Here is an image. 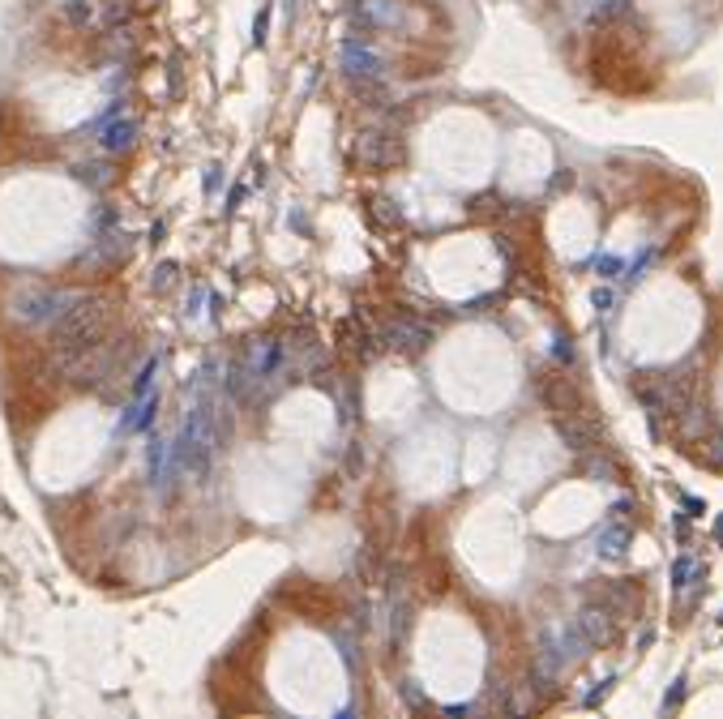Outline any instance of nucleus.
Listing matches in <instances>:
<instances>
[{"label": "nucleus", "mask_w": 723, "mask_h": 719, "mask_svg": "<svg viewBox=\"0 0 723 719\" xmlns=\"http://www.w3.org/2000/svg\"><path fill=\"white\" fill-rule=\"evenodd\" d=\"M343 69L351 73V77H377L381 73V56L368 47V43H343Z\"/></svg>", "instance_id": "nucleus-1"}, {"label": "nucleus", "mask_w": 723, "mask_h": 719, "mask_svg": "<svg viewBox=\"0 0 723 719\" xmlns=\"http://www.w3.org/2000/svg\"><path fill=\"white\" fill-rule=\"evenodd\" d=\"M133 142V125L125 120V125H107V137H103V146L107 150H120V146H129Z\"/></svg>", "instance_id": "nucleus-2"}, {"label": "nucleus", "mask_w": 723, "mask_h": 719, "mask_svg": "<svg viewBox=\"0 0 723 719\" xmlns=\"http://www.w3.org/2000/svg\"><path fill=\"white\" fill-rule=\"evenodd\" d=\"M265 39H270V5H265V9H261V13H257V22H253V43H257V47H261V43H265Z\"/></svg>", "instance_id": "nucleus-3"}]
</instances>
